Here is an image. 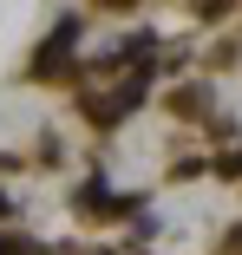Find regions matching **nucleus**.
I'll use <instances>...</instances> for the list:
<instances>
[{
  "mask_svg": "<svg viewBox=\"0 0 242 255\" xmlns=\"http://www.w3.org/2000/svg\"><path fill=\"white\" fill-rule=\"evenodd\" d=\"M0 255H39L33 242H20V236H0Z\"/></svg>",
  "mask_w": 242,
  "mask_h": 255,
  "instance_id": "obj_3",
  "label": "nucleus"
},
{
  "mask_svg": "<svg viewBox=\"0 0 242 255\" xmlns=\"http://www.w3.org/2000/svg\"><path fill=\"white\" fill-rule=\"evenodd\" d=\"M7 210H13V203H7V196H0V216H7Z\"/></svg>",
  "mask_w": 242,
  "mask_h": 255,
  "instance_id": "obj_4",
  "label": "nucleus"
},
{
  "mask_svg": "<svg viewBox=\"0 0 242 255\" xmlns=\"http://www.w3.org/2000/svg\"><path fill=\"white\" fill-rule=\"evenodd\" d=\"M137 98H144V79H137V85H124V92H112V98H85V112L112 125V118H124V112L137 105Z\"/></svg>",
  "mask_w": 242,
  "mask_h": 255,
  "instance_id": "obj_2",
  "label": "nucleus"
},
{
  "mask_svg": "<svg viewBox=\"0 0 242 255\" xmlns=\"http://www.w3.org/2000/svg\"><path fill=\"white\" fill-rule=\"evenodd\" d=\"M79 210H85V216H131V196H105V183L92 177V183L79 190Z\"/></svg>",
  "mask_w": 242,
  "mask_h": 255,
  "instance_id": "obj_1",
  "label": "nucleus"
}]
</instances>
